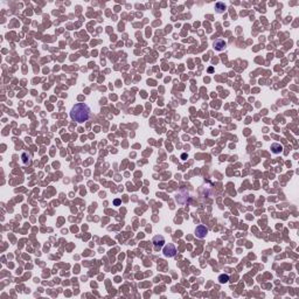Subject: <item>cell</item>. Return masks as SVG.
Segmentation results:
<instances>
[{
	"label": "cell",
	"instance_id": "1",
	"mask_svg": "<svg viewBox=\"0 0 299 299\" xmlns=\"http://www.w3.org/2000/svg\"><path fill=\"white\" fill-rule=\"evenodd\" d=\"M91 111L90 108L85 104V103H77L73 106L71 111H70V117L73 121L77 122V123H84L90 118Z\"/></svg>",
	"mask_w": 299,
	"mask_h": 299
},
{
	"label": "cell",
	"instance_id": "2",
	"mask_svg": "<svg viewBox=\"0 0 299 299\" xmlns=\"http://www.w3.org/2000/svg\"><path fill=\"white\" fill-rule=\"evenodd\" d=\"M162 252H164V255H165L166 257H174L175 254H176V248H175L174 244L168 243V244H166V245L164 247Z\"/></svg>",
	"mask_w": 299,
	"mask_h": 299
},
{
	"label": "cell",
	"instance_id": "3",
	"mask_svg": "<svg viewBox=\"0 0 299 299\" xmlns=\"http://www.w3.org/2000/svg\"><path fill=\"white\" fill-rule=\"evenodd\" d=\"M208 234V229H207V227L206 226H202V224H200V226H197L196 227V229H195V236L196 237H199V238H203V237H206V235Z\"/></svg>",
	"mask_w": 299,
	"mask_h": 299
},
{
	"label": "cell",
	"instance_id": "4",
	"mask_svg": "<svg viewBox=\"0 0 299 299\" xmlns=\"http://www.w3.org/2000/svg\"><path fill=\"white\" fill-rule=\"evenodd\" d=\"M153 244H154V248L155 249H159V248H161L162 245H164V243H165V238H164V236H161V235H157V236H154L153 237Z\"/></svg>",
	"mask_w": 299,
	"mask_h": 299
},
{
	"label": "cell",
	"instance_id": "5",
	"mask_svg": "<svg viewBox=\"0 0 299 299\" xmlns=\"http://www.w3.org/2000/svg\"><path fill=\"white\" fill-rule=\"evenodd\" d=\"M214 48L216 49V50H223L224 48H226V46H227V43H226V41L224 40H221V39H219V40H216V41H214Z\"/></svg>",
	"mask_w": 299,
	"mask_h": 299
},
{
	"label": "cell",
	"instance_id": "6",
	"mask_svg": "<svg viewBox=\"0 0 299 299\" xmlns=\"http://www.w3.org/2000/svg\"><path fill=\"white\" fill-rule=\"evenodd\" d=\"M271 150H272V152H274V153H281V152L283 151V146H282L281 144L274 143V144L271 145Z\"/></svg>",
	"mask_w": 299,
	"mask_h": 299
},
{
	"label": "cell",
	"instance_id": "7",
	"mask_svg": "<svg viewBox=\"0 0 299 299\" xmlns=\"http://www.w3.org/2000/svg\"><path fill=\"white\" fill-rule=\"evenodd\" d=\"M215 8H216L217 13H222V12H224V9H226V5H224V2H217V4L215 5Z\"/></svg>",
	"mask_w": 299,
	"mask_h": 299
},
{
	"label": "cell",
	"instance_id": "8",
	"mask_svg": "<svg viewBox=\"0 0 299 299\" xmlns=\"http://www.w3.org/2000/svg\"><path fill=\"white\" fill-rule=\"evenodd\" d=\"M21 158H22V162H23L25 165H29V164H30V155H29L28 153H26V152L22 153V157H21Z\"/></svg>",
	"mask_w": 299,
	"mask_h": 299
},
{
	"label": "cell",
	"instance_id": "9",
	"mask_svg": "<svg viewBox=\"0 0 299 299\" xmlns=\"http://www.w3.org/2000/svg\"><path fill=\"white\" fill-rule=\"evenodd\" d=\"M219 281H220L221 284L227 283V282L229 281V276H228V275H220V276H219Z\"/></svg>",
	"mask_w": 299,
	"mask_h": 299
},
{
	"label": "cell",
	"instance_id": "10",
	"mask_svg": "<svg viewBox=\"0 0 299 299\" xmlns=\"http://www.w3.org/2000/svg\"><path fill=\"white\" fill-rule=\"evenodd\" d=\"M119 203H121V200H118V199H117V200H115V205H116V206H118Z\"/></svg>",
	"mask_w": 299,
	"mask_h": 299
}]
</instances>
